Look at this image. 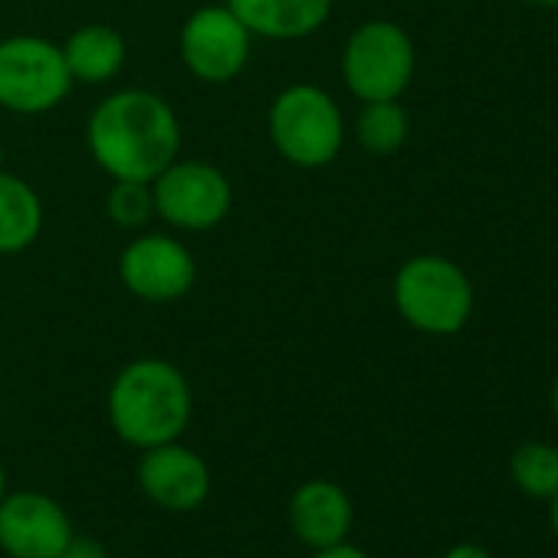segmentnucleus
Masks as SVG:
<instances>
[{"mask_svg": "<svg viewBox=\"0 0 558 558\" xmlns=\"http://www.w3.org/2000/svg\"><path fill=\"white\" fill-rule=\"evenodd\" d=\"M89 151L116 181L151 184L181 151L174 109L148 89H122L89 116Z\"/></svg>", "mask_w": 558, "mask_h": 558, "instance_id": "1", "label": "nucleus"}, {"mask_svg": "<svg viewBox=\"0 0 558 558\" xmlns=\"http://www.w3.org/2000/svg\"><path fill=\"white\" fill-rule=\"evenodd\" d=\"M194 411L184 372L165 359L129 362L109 388V424L122 444L148 450L178 440Z\"/></svg>", "mask_w": 558, "mask_h": 558, "instance_id": "2", "label": "nucleus"}, {"mask_svg": "<svg viewBox=\"0 0 558 558\" xmlns=\"http://www.w3.org/2000/svg\"><path fill=\"white\" fill-rule=\"evenodd\" d=\"M395 306L417 332L453 336L473 313V283L447 256H411L395 276Z\"/></svg>", "mask_w": 558, "mask_h": 558, "instance_id": "3", "label": "nucleus"}, {"mask_svg": "<svg viewBox=\"0 0 558 558\" xmlns=\"http://www.w3.org/2000/svg\"><path fill=\"white\" fill-rule=\"evenodd\" d=\"M269 138L296 168H326L345 142V122L336 99L319 86H290L269 109Z\"/></svg>", "mask_w": 558, "mask_h": 558, "instance_id": "4", "label": "nucleus"}, {"mask_svg": "<svg viewBox=\"0 0 558 558\" xmlns=\"http://www.w3.org/2000/svg\"><path fill=\"white\" fill-rule=\"evenodd\" d=\"M73 86L63 47L24 34L0 40V106L4 109L17 116H44L57 109Z\"/></svg>", "mask_w": 558, "mask_h": 558, "instance_id": "5", "label": "nucleus"}, {"mask_svg": "<svg viewBox=\"0 0 558 558\" xmlns=\"http://www.w3.org/2000/svg\"><path fill=\"white\" fill-rule=\"evenodd\" d=\"M342 76L362 102L398 99L414 76V44L391 21L362 24L342 50Z\"/></svg>", "mask_w": 558, "mask_h": 558, "instance_id": "6", "label": "nucleus"}, {"mask_svg": "<svg viewBox=\"0 0 558 558\" xmlns=\"http://www.w3.org/2000/svg\"><path fill=\"white\" fill-rule=\"evenodd\" d=\"M155 214L181 230H210L217 227L233 204L230 181L220 168L207 161H171L151 181Z\"/></svg>", "mask_w": 558, "mask_h": 558, "instance_id": "7", "label": "nucleus"}, {"mask_svg": "<svg viewBox=\"0 0 558 558\" xmlns=\"http://www.w3.org/2000/svg\"><path fill=\"white\" fill-rule=\"evenodd\" d=\"M119 276L122 287L145 303H174L191 293L197 266L181 240L145 233L122 250Z\"/></svg>", "mask_w": 558, "mask_h": 558, "instance_id": "8", "label": "nucleus"}, {"mask_svg": "<svg viewBox=\"0 0 558 558\" xmlns=\"http://www.w3.org/2000/svg\"><path fill=\"white\" fill-rule=\"evenodd\" d=\"M181 60L201 83H230L250 60V31L223 8H201L181 27Z\"/></svg>", "mask_w": 558, "mask_h": 558, "instance_id": "9", "label": "nucleus"}, {"mask_svg": "<svg viewBox=\"0 0 558 558\" xmlns=\"http://www.w3.org/2000/svg\"><path fill=\"white\" fill-rule=\"evenodd\" d=\"M73 535L66 509L40 489H14L0 502V551L11 558H60Z\"/></svg>", "mask_w": 558, "mask_h": 558, "instance_id": "10", "label": "nucleus"}, {"mask_svg": "<svg viewBox=\"0 0 558 558\" xmlns=\"http://www.w3.org/2000/svg\"><path fill=\"white\" fill-rule=\"evenodd\" d=\"M138 486L155 506L168 512H191L210 496V466L201 453L178 440L158 444L142 450Z\"/></svg>", "mask_w": 558, "mask_h": 558, "instance_id": "11", "label": "nucleus"}, {"mask_svg": "<svg viewBox=\"0 0 558 558\" xmlns=\"http://www.w3.org/2000/svg\"><path fill=\"white\" fill-rule=\"evenodd\" d=\"M293 535L310 548H329L352 535L355 525V506L352 496L332 483V480H306L293 496L287 509Z\"/></svg>", "mask_w": 558, "mask_h": 558, "instance_id": "12", "label": "nucleus"}, {"mask_svg": "<svg viewBox=\"0 0 558 558\" xmlns=\"http://www.w3.org/2000/svg\"><path fill=\"white\" fill-rule=\"evenodd\" d=\"M227 8L250 37L303 40L329 21L332 0H227Z\"/></svg>", "mask_w": 558, "mask_h": 558, "instance_id": "13", "label": "nucleus"}, {"mask_svg": "<svg viewBox=\"0 0 558 558\" xmlns=\"http://www.w3.org/2000/svg\"><path fill=\"white\" fill-rule=\"evenodd\" d=\"M125 57H129L125 37L106 24L80 27L63 44V60H66L73 83H86V86H99V83L116 80L125 66Z\"/></svg>", "mask_w": 558, "mask_h": 558, "instance_id": "14", "label": "nucleus"}, {"mask_svg": "<svg viewBox=\"0 0 558 558\" xmlns=\"http://www.w3.org/2000/svg\"><path fill=\"white\" fill-rule=\"evenodd\" d=\"M44 230V204L37 191L0 168V253L27 250Z\"/></svg>", "mask_w": 558, "mask_h": 558, "instance_id": "15", "label": "nucleus"}, {"mask_svg": "<svg viewBox=\"0 0 558 558\" xmlns=\"http://www.w3.org/2000/svg\"><path fill=\"white\" fill-rule=\"evenodd\" d=\"M411 122L408 112L398 106V99H385V102H365L355 135L362 142L365 151L372 155H391L408 142Z\"/></svg>", "mask_w": 558, "mask_h": 558, "instance_id": "16", "label": "nucleus"}, {"mask_svg": "<svg viewBox=\"0 0 558 558\" xmlns=\"http://www.w3.org/2000/svg\"><path fill=\"white\" fill-rule=\"evenodd\" d=\"M509 473L525 496L551 499L558 493V447L538 440L522 444L509 460Z\"/></svg>", "mask_w": 558, "mask_h": 558, "instance_id": "17", "label": "nucleus"}, {"mask_svg": "<svg viewBox=\"0 0 558 558\" xmlns=\"http://www.w3.org/2000/svg\"><path fill=\"white\" fill-rule=\"evenodd\" d=\"M106 210L119 227H145L148 217L155 214V197H151V184L145 181H116V187L106 197Z\"/></svg>", "mask_w": 558, "mask_h": 558, "instance_id": "18", "label": "nucleus"}, {"mask_svg": "<svg viewBox=\"0 0 558 558\" xmlns=\"http://www.w3.org/2000/svg\"><path fill=\"white\" fill-rule=\"evenodd\" d=\"M60 558H109V555H106V548H102L96 538H80V535H73Z\"/></svg>", "mask_w": 558, "mask_h": 558, "instance_id": "19", "label": "nucleus"}, {"mask_svg": "<svg viewBox=\"0 0 558 558\" xmlns=\"http://www.w3.org/2000/svg\"><path fill=\"white\" fill-rule=\"evenodd\" d=\"M310 558H372L368 551H362L359 545H352L349 538L339 542V545H329V548H316Z\"/></svg>", "mask_w": 558, "mask_h": 558, "instance_id": "20", "label": "nucleus"}, {"mask_svg": "<svg viewBox=\"0 0 558 558\" xmlns=\"http://www.w3.org/2000/svg\"><path fill=\"white\" fill-rule=\"evenodd\" d=\"M444 558H493L483 545H476V542H460V545H453Z\"/></svg>", "mask_w": 558, "mask_h": 558, "instance_id": "21", "label": "nucleus"}, {"mask_svg": "<svg viewBox=\"0 0 558 558\" xmlns=\"http://www.w3.org/2000/svg\"><path fill=\"white\" fill-rule=\"evenodd\" d=\"M548 502H551V509H548V519H551V529H555V535H558V493H555Z\"/></svg>", "mask_w": 558, "mask_h": 558, "instance_id": "22", "label": "nucleus"}, {"mask_svg": "<svg viewBox=\"0 0 558 558\" xmlns=\"http://www.w3.org/2000/svg\"><path fill=\"white\" fill-rule=\"evenodd\" d=\"M529 8H542V11H551V8H558V0H525Z\"/></svg>", "mask_w": 558, "mask_h": 558, "instance_id": "23", "label": "nucleus"}, {"mask_svg": "<svg viewBox=\"0 0 558 558\" xmlns=\"http://www.w3.org/2000/svg\"><path fill=\"white\" fill-rule=\"evenodd\" d=\"M8 493H11V489H8V470H4V463H0V502H4Z\"/></svg>", "mask_w": 558, "mask_h": 558, "instance_id": "24", "label": "nucleus"}, {"mask_svg": "<svg viewBox=\"0 0 558 558\" xmlns=\"http://www.w3.org/2000/svg\"><path fill=\"white\" fill-rule=\"evenodd\" d=\"M551 408H555V417H558V381H555V388H551Z\"/></svg>", "mask_w": 558, "mask_h": 558, "instance_id": "25", "label": "nucleus"}, {"mask_svg": "<svg viewBox=\"0 0 558 558\" xmlns=\"http://www.w3.org/2000/svg\"><path fill=\"white\" fill-rule=\"evenodd\" d=\"M0 168H4V145H0Z\"/></svg>", "mask_w": 558, "mask_h": 558, "instance_id": "26", "label": "nucleus"}]
</instances>
